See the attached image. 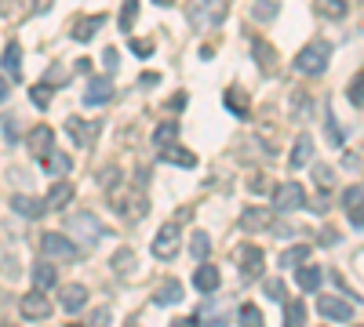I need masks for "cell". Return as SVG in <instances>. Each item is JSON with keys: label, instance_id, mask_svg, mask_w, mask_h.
<instances>
[{"label": "cell", "instance_id": "obj_1", "mask_svg": "<svg viewBox=\"0 0 364 327\" xmlns=\"http://www.w3.org/2000/svg\"><path fill=\"white\" fill-rule=\"evenodd\" d=\"M328 58H331V44H328V40H310L306 48L291 58V66H295L302 77H321V73L328 70Z\"/></svg>", "mask_w": 364, "mask_h": 327}, {"label": "cell", "instance_id": "obj_2", "mask_svg": "<svg viewBox=\"0 0 364 327\" xmlns=\"http://www.w3.org/2000/svg\"><path fill=\"white\" fill-rule=\"evenodd\" d=\"M273 207H277L281 215L299 211V207H306V189H302L299 182H281L277 189H273Z\"/></svg>", "mask_w": 364, "mask_h": 327}, {"label": "cell", "instance_id": "obj_3", "mask_svg": "<svg viewBox=\"0 0 364 327\" xmlns=\"http://www.w3.org/2000/svg\"><path fill=\"white\" fill-rule=\"evenodd\" d=\"M70 229L80 236V240H87V244H99L102 236H106V229H102V222L95 218V215H87V211H80V215H73L70 218Z\"/></svg>", "mask_w": 364, "mask_h": 327}, {"label": "cell", "instance_id": "obj_4", "mask_svg": "<svg viewBox=\"0 0 364 327\" xmlns=\"http://www.w3.org/2000/svg\"><path fill=\"white\" fill-rule=\"evenodd\" d=\"M317 313L328 316V320H336V323H346L353 316L350 302H343L339 294H317Z\"/></svg>", "mask_w": 364, "mask_h": 327}, {"label": "cell", "instance_id": "obj_5", "mask_svg": "<svg viewBox=\"0 0 364 327\" xmlns=\"http://www.w3.org/2000/svg\"><path fill=\"white\" fill-rule=\"evenodd\" d=\"M154 251L157 258H175V251H178V226L175 222H168V226H161L157 229V236H154Z\"/></svg>", "mask_w": 364, "mask_h": 327}, {"label": "cell", "instance_id": "obj_6", "mask_svg": "<svg viewBox=\"0 0 364 327\" xmlns=\"http://www.w3.org/2000/svg\"><path fill=\"white\" fill-rule=\"evenodd\" d=\"M41 248L48 258H77V248L70 236H58V233H44L41 236Z\"/></svg>", "mask_w": 364, "mask_h": 327}, {"label": "cell", "instance_id": "obj_7", "mask_svg": "<svg viewBox=\"0 0 364 327\" xmlns=\"http://www.w3.org/2000/svg\"><path fill=\"white\" fill-rule=\"evenodd\" d=\"M113 99V80L109 77H91L87 92H84V106H106Z\"/></svg>", "mask_w": 364, "mask_h": 327}, {"label": "cell", "instance_id": "obj_8", "mask_svg": "<svg viewBox=\"0 0 364 327\" xmlns=\"http://www.w3.org/2000/svg\"><path fill=\"white\" fill-rule=\"evenodd\" d=\"M18 309H22L26 320H48L51 316V302H48V294H41V291L26 294V299L18 302Z\"/></svg>", "mask_w": 364, "mask_h": 327}, {"label": "cell", "instance_id": "obj_9", "mask_svg": "<svg viewBox=\"0 0 364 327\" xmlns=\"http://www.w3.org/2000/svg\"><path fill=\"white\" fill-rule=\"evenodd\" d=\"M240 277H245V280L262 277V248H255V244L240 248Z\"/></svg>", "mask_w": 364, "mask_h": 327}, {"label": "cell", "instance_id": "obj_10", "mask_svg": "<svg viewBox=\"0 0 364 327\" xmlns=\"http://www.w3.org/2000/svg\"><path fill=\"white\" fill-rule=\"evenodd\" d=\"M51 150H55V131H51L48 124H41V128H33V131H29V153L44 160Z\"/></svg>", "mask_w": 364, "mask_h": 327}, {"label": "cell", "instance_id": "obj_11", "mask_svg": "<svg viewBox=\"0 0 364 327\" xmlns=\"http://www.w3.org/2000/svg\"><path fill=\"white\" fill-rule=\"evenodd\" d=\"M226 18V4H223V0H215V4H208V8H190V22L193 26H219Z\"/></svg>", "mask_w": 364, "mask_h": 327}, {"label": "cell", "instance_id": "obj_12", "mask_svg": "<svg viewBox=\"0 0 364 327\" xmlns=\"http://www.w3.org/2000/svg\"><path fill=\"white\" fill-rule=\"evenodd\" d=\"M219 284H223V277H219V270L215 265H197V273H193V287L200 291V294H211V291H219Z\"/></svg>", "mask_w": 364, "mask_h": 327}, {"label": "cell", "instance_id": "obj_13", "mask_svg": "<svg viewBox=\"0 0 364 327\" xmlns=\"http://www.w3.org/2000/svg\"><path fill=\"white\" fill-rule=\"evenodd\" d=\"M360 196H364V189H360V186H350V189L343 193V207H346V215H350V226H353V229H360V226H364V215H360Z\"/></svg>", "mask_w": 364, "mask_h": 327}, {"label": "cell", "instance_id": "obj_14", "mask_svg": "<svg viewBox=\"0 0 364 327\" xmlns=\"http://www.w3.org/2000/svg\"><path fill=\"white\" fill-rule=\"evenodd\" d=\"M11 207L22 215V218H41L48 207H44V200H37V196H26V193H18V196H11Z\"/></svg>", "mask_w": 364, "mask_h": 327}, {"label": "cell", "instance_id": "obj_15", "mask_svg": "<svg viewBox=\"0 0 364 327\" xmlns=\"http://www.w3.org/2000/svg\"><path fill=\"white\" fill-rule=\"evenodd\" d=\"M295 284L302 287V291H321V284H324V273H321V265H299V273H295Z\"/></svg>", "mask_w": 364, "mask_h": 327}, {"label": "cell", "instance_id": "obj_16", "mask_svg": "<svg viewBox=\"0 0 364 327\" xmlns=\"http://www.w3.org/2000/svg\"><path fill=\"white\" fill-rule=\"evenodd\" d=\"M84 302H87V291H84L80 284H70V287H63V294H58V306H63L66 313L84 309Z\"/></svg>", "mask_w": 364, "mask_h": 327}, {"label": "cell", "instance_id": "obj_17", "mask_svg": "<svg viewBox=\"0 0 364 327\" xmlns=\"http://www.w3.org/2000/svg\"><path fill=\"white\" fill-rule=\"evenodd\" d=\"M310 157H314V138H310V135H299V138H295V150H291V157H288V164H291V167H306Z\"/></svg>", "mask_w": 364, "mask_h": 327}, {"label": "cell", "instance_id": "obj_18", "mask_svg": "<svg viewBox=\"0 0 364 327\" xmlns=\"http://www.w3.org/2000/svg\"><path fill=\"white\" fill-rule=\"evenodd\" d=\"M4 73H8L11 80L22 77V48H18V40H11V44L4 48Z\"/></svg>", "mask_w": 364, "mask_h": 327}, {"label": "cell", "instance_id": "obj_19", "mask_svg": "<svg viewBox=\"0 0 364 327\" xmlns=\"http://www.w3.org/2000/svg\"><path fill=\"white\" fill-rule=\"evenodd\" d=\"M154 302H157V306H175V302H182V284H178V280H164V284L157 287V294H154Z\"/></svg>", "mask_w": 364, "mask_h": 327}, {"label": "cell", "instance_id": "obj_20", "mask_svg": "<svg viewBox=\"0 0 364 327\" xmlns=\"http://www.w3.org/2000/svg\"><path fill=\"white\" fill-rule=\"evenodd\" d=\"M70 167H73V160H70L66 153H58V150H51V153L44 157V171H48V174H55V178L70 174Z\"/></svg>", "mask_w": 364, "mask_h": 327}, {"label": "cell", "instance_id": "obj_21", "mask_svg": "<svg viewBox=\"0 0 364 327\" xmlns=\"http://www.w3.org/2000/svg\"><path fill=\"white\" fill-rule=\"evenodd\" d=\"M33 284H37V291H48V287L58 284V273H55L51 262H37L33 265Z\"/></svg>", "mask_w": 364, "mask_h": 327}, {"label": "cell", "instance_id": "obj_22", "mask_svg": "<svg viewBox=\"0 0 364 327\" xmlns=\"http://www.w3.org/2000/svg\"><path fill=\"white\" fill-rule=\"evenodd\" d=\"M175 138H178V121H164V124L154 131V145H157V150H171Z\"/></svg>", "mask_w": 364, "mask_h": 327}, {"label": "cell", "instance_id": "obj_23", "mask_svg": "<svg viewBox=\"0 0 364 327\" xmlns=\"http://www.w3.org/2000/svg\"><path fill=\"white\" fill-rule=\"evenodd\" d=\"M102 26H106V18H102V15L80 18V22L73 26V40H91V37H95V29H102Z\"/></svg>", "mask_w": 364, "mask_h": 327}, {"label": "cell", "instance_id": "obj_24", "mask_svg": "<svg viewBox=\"0 0 364 327\" xmlns=\"http://www.w3.org/2000/svg\"><path fill=\"white\" fill-rule=\"evenodd\" d=\"M223 102H226V109H230V113H237V116H240V121L248 116V95L240 92V87H230V92L223 95Z\"/></svg>", "mask_w": 364, "mask_h": 327}, {"label": "cell", "instance_id": "obj_25", "mask_svg": "<svg viewBox=\"0 0 364 327\" xmlns=\"http://www.w3.org/2000/svg\"><path fill=\"white\" fill-rule=\"evenodd\" d=\"M66 131L77 138V145H87L91 138H95V131H99V124H91V128H84V121H80V116H70V121H66Z\"/></svg>", "mask_w": 364, "mask_h": 327}, {"label": "cell", "instance_id": "obj_26", "mask_svg": "<svg viewBox=\"0 0 364 327\" xmlns=\"http://www.w3.org/2000/svg\"><path fill=\"white\" fill-rule=\"evenodd\" d=\"M70 200H73V186L70 182H55L51 193H48V200H44V207H66Z\"/></svg>", "mask_w": 364, "mask_h": 327}, {"label": "cell", "instance_id": "obj_27", "mask_svg": "<svg viewBox=\"0 0 364 327\" xmlns=\"http://www.w3.org/2000/svg\"><path fill=\"white\" fill-rule=\"evenodd\" d=\"M237 320H240V327H266V316H262V309L259 306H240V313H237Z\"/></svg>", "mask_w": 364, "mask_h": 327}, {"label": "cell", "instance_id": "obj_28", "mask_svg": "<svg viewBox=\"0 0 364 327\" xmlns=\"http://www.w3.org/2000/svg\"><path fill=\"white\" fill-rule=\"evenodd\" d=\"M161 157H164V164H175V167H197V157L186 153V150H175V145H171V150H164Z\"/></svg>", "mask_w": 364, "mask_h": 327}, {"label": "cell", "instance_id": "obj_29", "mask_svg": "<svg viewBox=\"0 0 364 327\" xmlns=\"http://www.w3.org/2000/svg\"><path fill=\"white\" fill-rule=\"evenodd\" d=\"M284 327H306V306L302 302L284 306Z\"/></svg>", "mask_w": 364, "mask_h": 327}, {"label": "cell", "instance_id": "obj_30", "mask_svg": "<svg viewBox=\"0 0 364 327\" xmlns=\"http://www.w3.org/2000/svg\"><path fill=\"white\" fill-rule=\"evenodd\" d=\"M29 102H33L37 109H48L51 106V87L48 84H33L29 87Z\"/></svg>", "mask_w": 364, "mask_h": 327}, {"label": "cell", "instance_id": "obj_31", "mask_svg": "<svg viewBox=\"0 0 364 327\" xmlns=\"http://www.w3.org/2000/svg\"><path fill=\"white\" fill-rule=\"evenodd\" d=\"M190 251H193V258H197V262H204V258H208V251H211V240H208V233H193V240H190Z\"/></svg>", "mask_w": 364, "mask_h": 327}, {"label": "cell", "instance_id": "obj_32", "mask_svg": "<svg viewBox=\"0 0 364 327\" xmlns=\"http://www.w3.org/2000/svg\"><path fill=\"white\" fill-rule=\"evenodd\" d=\"M132 265H135V251H132V248H120V251L113 255V270H117V273H128Z\"/></svg>", "mask_w": 364, "mask_h": 327}, {"label": "cell", "instance_id": "obj_33", "mask_svg": "<svg viewBox=\"0 0 364 327\" xmlns=\"http://www.w3.org/2000/svg\"><path fill=\"white\" fill-rule=\"evenodd\" d=\"M306 258H310V248L299 244V248H288V251L281 255V265H299V262H306Z\"/></svg>", "mask_w": 364, "mask_h": 327}, {"label": "cell", "instance_id": "obj_34", "mask_svg": "<svg viewBox=\"0 0 364 327\" xmlns=\"http://www.w3.org/2000/svg\"><path fill=\"white\" fill-rule=\"evenodd\" d=\"M252 51H255V58H259V66H266V73H273V48L262 44V40H255Z\"/></svg>", "mask_w": 364, "mask_h": 327}, {"label": "cell", "instance_id": "obj_35", "mask_svg": "<svg viewBox=\"0 0 364 327\" xmlns=\"http://www.w3.org/2000/svg\"><path fill=\"white\" fill-rule=\"evenodd\" d=\"M135 18H139V4H135V0H128V4H124V11H120V29H124V33H132Z\"/></svg>", "mask_w": 364, "mask_h": 327}, {"label": "cell", "instance_id": "obj_36", "mask_svg": "<svg viewBox=\"0 0 364 327\" xmlns=\"http://www.w3.org/2000/svg\"><path fill=\"white\" fill-rule=\"evenodd\" d=\"M277 11H281V4H255V8H252V18H255V22H269Z\"/></svg>", "mask_w": 364, "mask_h": 327}, {"label": "cell", "instance_id": "obj_37", "mask_svg": "<svg viewBox=\"0 0 364 327\" xmlns=\"http://www.w3.org/2000/svg\"><path fill=\"white\" fill-rule=\"evenodd\" d=\"M266 222H269L266 211H248L245 218H240V226H245V229H252V226H266Z\"/></svg>", "mask_w": 364, "mask_h": 327}, {"label": "cell", "instance_id": "obj_38", "mask_svg": "<svg viewBox=\"0 0 364 327\" xmlns=\"http://www.w3.org/2000/svg\"><path fill=\"white\" fill-rule=\"evenodd\" d=\"M321 11H324V15H331V18H339V15H346V4H343V0H324Z\"/></svg>", "mask_w": 364, "mask_h": 327}, {"label": "cell", "instance_id": "obj_39", "mask_svg": "<svg viewBox=\"0 0 364 327\" xmlns=\"http://www.w3.org/2000/svg\"><path fill=\"white\" fill-rule=\"evenodd\" d=\"M324 124H328V135H331V142H336V145H343V135H339V124H336V116H331V109H328V116H324Z\"/></svg>", "mask_w": 364, "mask_h": 327}, {"label": "cell", "instance_id": "obj_40", "mask_svg": "<svg viewBox=\"0 0 364 327\" xmlns=\"http://www.w3.org/2000/svg\"><path fill=\"white\" fill-rule=\"evenodd\" d=\"M266 294H269L273 302H281L284 299V284L281 280H266Z\"/></svg>", "mask_w": 364, "mask_h": 327}, {"label": "cell", "instance_id": "obj_41", "mask_svg": "<svg viewBox=\"0 0 364 327\" xmlns=\"http://www.w3.org/2000/svg\"><path fill=\"white\" fill-rule=\"evenodd\" d=\"M132 51L139 58H149V55H154V40H132Z\"/></svg>", "mask_w": 364, "mask_h": 327}, {"label": "cell", "instance_id": "obj_42", "mask_svg": "<svg viewBox=\"0 0 364 327\" xmlns=\"http://www.w3.org/2000/svg\"><path fill=\"white\" fill-rule=\"evenodd\" d=\"M360 84H364V77L357 73V77H353V84H350V92H346V95H350V102H353L357 109H360Z\"/></svg>", "mask_w": 364, "mask_h": 327}, {"label": "cell", "instance_id": "obj_43", "mask_svg": "<svg viewBox=\"0 0 364 327\" xmlns=\"http://www.w3.org/2000/svg\"><path fill=\"white\" fill-rule=\"evenodd\" d=\"M102 62H106L109 70H117V62H120V51H117V48H106V51H102Z\"/></svg>", "mask_w": 364, "mask_h": 327}, {"label": "cell", "instance_id": "obj_44", "mask_svg": "<svg viewBox=\"0 0 364 327\" xmlns=\"http://www.w3.org/2000/svg\"><path fill=\"white\" fill-rule=\"evenodd\" d=\"M4 135H8V142H15V138H18V124H15V116H8V121H4Z\"/></svg>", "mask_w": 364, "mask_h": 327}, {"label": "cell", "instance_id": "obj_45", "mask_svg": "<svg viewBox=\"0 0 364 327\" xmlns=\"http://www.w3.org/2000/svg\"><path fill=\"white\" fill-rule=\"evenodd\" d=\"M317 186H331V167H317Z\"/></svg>", "mask_w": 364, "mask_h": 327}, {"label": "cell", "instance_id": "obj_46", "mask_svg": "<svg viewBox=\"0 0 364 327\" xmlns=\"http://www.w3.org/2000/svg\"><path fill=\"white\" fill-rule=\"evenodd\" d=\"M154 84H161L157 73H142V77H139V87H154Z\"/></svg>", "mask_w": 364, "mask_h": 327}, {"label": "cell", "instance_id": "obj_47", "mask_svg": "<svg viewBox=\"0 0 364 327\" xmlns=\"http://www.w3.org/2000/svg\"><path fill=\"white\" fill-rule=\"evenodd\" d=\"M8 95H11V84L8 77H0V102H8Z\"/></svg>", "mask_w": 364, "mask_h": 327}, {"label": "cell", "instance_id": "obj_48", "mask_svg": "<svg viewBox=\"0 0 364 327\" xmlns=\"http://www.w3.org/2000/svg\"><path fill=\"white\" fill-rule=\"evenodd\" d=\"M95 327H109V309H99L95 313Z\"/></svg>", "mask_w": 364, "mask_h": 327}, {"label": "cell", "instance_id": "obj_49", "mask_svg": "<svg viewBox=\"0 0 364 327\" xmlns=\"http://www.w3.org/2000/svg\"><path fill=\"white\" fill-rule=\"evenodd\" d=\"M343 160H346V167H360V157H357V153H346Z\"/></svg>", "mask_w": 364, "mask_h": 327}, {"label": "cell", "instance_id": "obj_50", "mask_svg": "<svg viewBox=\"0 0 364 327\" xmlns=\"http://www.w3.org/2000/svg\"><path fill=\"white\" fill-rule=\"evenodd\" d=\"M70 327H84V323H70Z\"/></svg>", "mask_w": 364, "mask_h": 327}]
</instances>
